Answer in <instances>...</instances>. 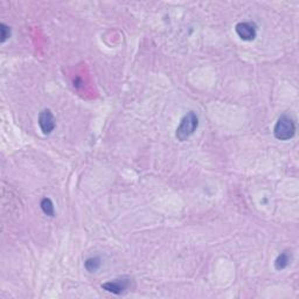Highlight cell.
Returning a JSON list of instances; mask_svg holds the SVG:
<instances>
[{
  "label": "cell",
  "mask_w": 299,
  "mask_h": 299,
  "mask_svg": "<svg viewBox=\"0 0 299 299\" xmlns=\"http://www.w3.org/2000/svg\"><path fill=\"white\" fill-rule=\"evenodd\" d=\"M39 125L40 129L45 135H49L55 129L56 121L53 112L49 109H45L39 115Z\"/></svg>",
  "instance_id": "3957f363"
},
{
  "label": "cell",
  "mask_w": 299,
  "mask_h": 299,
  "mask_svg": "<svg viewBox=\"0 0 299 299\" xmlns=\"http://www.w3.org/2000/svg\"><path fill=\"white\" fill-rule=\"evenodd\" d=\"M239 39L244 41H251L256 37V26L252 23H239L235 27Z\"/></svg>",
  "instance_id": "277c9868"
},
{
  "label": "cell",
  "mask_w": 299,
  "mask_h": 299,
  "mask_svg": "<svg viewBox=\"0 0 299 299\" xmlns=\"http://www.w3.org/2000/svg\"><path fill=\"white\" fill-rule=\"evenodd\" d=\"M0 30H1V42H5L11 36V30L5 24H0Z\"/></svg>",
  "instance_id": "9c48e42d"
},
{
  "label": "cell",
  "mask_w": 299,
  "mask_h": 299,
  "mask_svg": "<svg viewBox=\"0 0 299 299\" xmlns=\"http://www.w3.org/2000/svg\"><path fill=\"white\" fill-rule=\"evenodd\" d=\"M296 133V125L292 118L289 116H280L277 120L275 129H273V135L278 140H290Z\"/></svg>",
  "instance_id": "7a4b0ae2"
},
{
  "label": "cell",
  "mask_w": 299,
  "mask_h": 299,
  "mask_svg": "<svg viewBox=\"0 0 299 299\" xmlns=\"http://www.w3.org/2000/svg\"><path fill=\"white\" fill-rule=\"evenodd\" d=\"M199 125V120L198 116L194 114V112L191 111L183 116V118L180 121L179 126L177 129V138L180 140V142H185L191 137L193 133L195 132L196 127Z\"/></svg>",
  "instance_id": "6da1fadb"
},
{
  "label": "cell",
  "mask_w": 299,
  "mask_h": 299,
  "mask_svg": "<svg viewBox=\"0 0 299 299\" xmlns=\"http://www.w3.org/2000/svg\"><path fill=\"white\" fill-rule=\"evenodd\" d=\"M129 280L126 279H116L111 280V282H107L104 284H102V289H104L105 291L110 292L114 295H120L123 294L125 290L129 288Z\"/></svg>",
  "instance_id": "5b68a950"
},
{
  "label": "cell",
  "mask_w": 299,
  "mask_h": 299,
  "mask_svg": "<svg viewBox=\"0 0 299 299\" xmlns=\"http://www.w3.org/2000/svg\"><path fill=\"white\" fill-rule=\"evenodd\" d=\"M40 206H41V209L46 215H48V216H51V217L54 216L55 208H54V204H53L51 199H48V198L42 199Z\"/></svg>",
  "instance_id": "ba28073f"
},
{
  "label": "cell",
  "mask_w": 299,
  "mask_h": 299,
  "mask_svg": "<svg viewBox=\"0 0 299 299\" xmlns=\"http://www.w3.org/2000/svg\"><path fill=\"white\" fill-rule=\"evenodd\" d=\"M290 261H291V257L288 252H282L278 257L276 258L275 261V268L277 270H283L285 269L286 267L290 264Z\"/></svg>",
  "instance_id": "8992f818"
},
{
  "label": "cell",
  "mask_w": 299,
  "mask_h": 299,
  "mask_svg": "<svg viewBox=\"0 0 299 299\" xmlns=\"http://www.w3.org/2000/svg\"><path fill=\"white\" fill-rule=\"evenodd\" d=\"M102 261L99 257H91L88 258V260L86 261V263H84V267H86V269L89 271V272H96L99 268H101Z\"/></svg>",
  "instance_id": "52a82bcc"
}]
</instances>
